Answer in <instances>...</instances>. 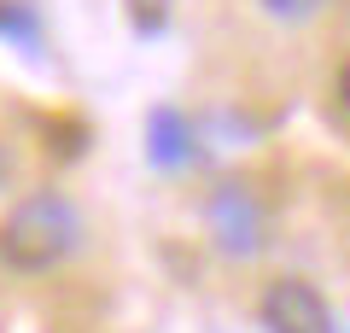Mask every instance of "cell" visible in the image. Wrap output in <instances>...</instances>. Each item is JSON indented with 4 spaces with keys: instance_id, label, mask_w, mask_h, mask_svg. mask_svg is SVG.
Wrapping results in <instances>:
<instances>
[{
    "instance_id": "obj_6",
    "label": "cell",
    "mask_w": 350,
    "mask_h": 333,
    "mask_svg": "<svg viewBox=\"0 0 350 333\" xmlns=\"http://www.w3.org/2000/svg\"><path fill=\"white\" fill-rule=\"evenodd\" d=\"M163 6L170 0H129V24L135 29H163Z\"/></svg>"
},
{
    "instance_id": "obj_5",
    "label": "cell",
    "mask_w": 350,
    "mask_h": 333,
    "mask_svg": "<svg viewBox=\"0 0 350 333\" xmlns=\"http://www.w3.org/2000/svg\"><path fill=\"white\" fill-rule=\"evenodd\" d=\"M0 36H36V18H29V6H18V0H0Z\"/></svg>"
},
{
    "instance_id": "obj_3",
    "label": "cell",
    "mask_w": 350,
    "mask_h": 333,
    "mask_svg": "<svg viewBox=\"0 0 350 333\" xmlns=\"http://www.w3.org/2000/svg\"><path fill=\"white\" fill-rule=\"evenodd\" d=\"M211 234L222 251H234V258H251V251L262 246V205L251 187H216L211 193Z\"/></svg>"
},
{
    "instance_id": "obj_1",
    "label": "cell",
    "mask_w": 350,
    "mask_h": 333,
    "mask_svg": "<svg viewBox=\"0 0 350 333\" xmlns=\"http://www.w3.org/2000/svg\"><path fill=\"white\" fill-rule=\"evenodd\" d=\"M76 240H82V222H76L70 199L29 193V199H18V205L6 210V222H0V263H6V269H24V275H41L59 258H70Z\"/></svg>"
},
{
    "instance_id": "obj_8",
    "label": "cell",
    "mask_w": 350,
    "mask_h": 333,
    "mask_svg": "<svg viewBox=\"0 0 350 333\" xmlns=\"http://www.w3.org/2000/svg\"><path fill=\"white\" fill-rule=\"evenodd\" d=\"M338 99H345V106H350V64H345V71H338Z\"/></svg>"
},
{
    "instance_id": "obj_4",
    "label": "cell",
    "mask_w": 350,
    "mask_h": 333,
    "mask_svg": "<svg viewBox=\"0 0 350 333\" xmlns=\"http://www.w3.org/2000/svg\"><path fill=\"white\" fill-rule=\"evenodd\" d=\"M152 158L158 164H187L193 158V129L181 123V111H158L152 117Z\"/></svg>"
},
{
    "instance_id": "obj_2",
    "label": "cell",
    "mask_w": 350,
    "mask_h": 333,
    "mask_svg": "<svg viewBox=\"0 0 350 333\" xmlns=\"http://www.w3.org/2000/svg\"><path fill=\"white\" fill-rule=\"evenodd\" d=\"M257 310H262V328H269V333H333V310H327V298L315 293L310 281H298V275L269 281Z\"/></svg>"
},
{
    "instance_id": "obj_7",
    "label": "cell",
    "mask_w": 350,
    "mask_h": 333,
    "mask_svg": "<svg viewBox=\"0 0 350 333\" xmlns=\"http://www.w3.org/2000/svg\"><path fill=\"white\" fill-rule=\"evenodd\" d=\"M262 6H269L275 18H310L315 6H321V0H262Z\"/></svg>"
}]
</instances>
